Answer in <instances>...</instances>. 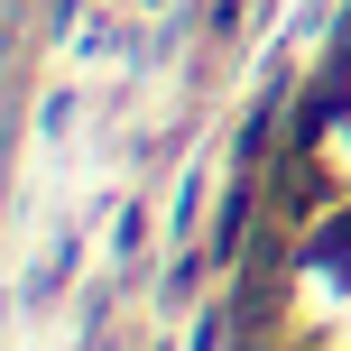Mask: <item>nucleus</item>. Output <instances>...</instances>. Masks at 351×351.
Instances as JSON below:
<instances>
[{
  "mask_svg": "<svg viewBox=\"0 0 351 351\" xmlns=\"http://www.w3.org/2000/svg\"><path fill=\"white\" fill-rule=\"evenodd\" d=\"M259 185H268V204H278V222H305V213H324V204H333V176H324V158H315L305 139L287 148V158L268 167Z\"/></svg>",
  "mask_w": 351,
  "mask_h": 351,
  "instance_id": "1",
  "label": "nucleus"
},
{
  "mask_svg": "<svg viewBox=\"0 0 351 351\" xmlns=\"http://www.w3.org/2000/svg\"><path fill=\"white\" fill-rule=\"evenodd\" d=\"M333 74H351V19H342V37H333Z\"/></svg>",
  "mask_w": 351,
  "mask_h": 351,
  "instance_id": "3",
  "label": "nucleus"
},
{
  "mask_svg": "<svg viewBox=\"0 0 351 351\" xmlns=\"http://www.w3.org/2000/svg\"><path fill=\"white\" fill-rule=\"evenodd\" d=\"M315 268H342L351 278V213H333V222H315V250H305Z\"/></svg>",
  "mask_w": 351,
  "mask_h": 351,
  "instance_id": "2",
  "label": "nucleus"
}]
</instances>
